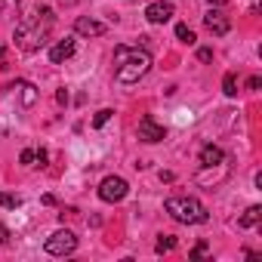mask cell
<instances>
[{
  "label": "cell",
  "mask_w": 262,
  "mask_h": 262,
  "mask_svg": "<svg viewBox=\"0 0 262 262\" xmlns=\"http://www.w3.org/2000/svg\"><path fill=\"white\" fill-rule=\"evenodd\" d=\"M259 219H262V207H256V204H253V207H250V210L237 219V225H241V228H253Z\"/></svg>",
  "instance_id": "7c38bea8"
},
{
  "label": "cell",
  "mask_w": 262,
  "mask_h": 262,
  "mask_svg": "<svg viewBox=\"0 0 262 262\" xmlns=\"http://www.w3.org/2000/svg\"><path fill=\"white\" fill-rule=\"evenodd\" d=\"M139 139H142V142H148V145L164 142V139H167V129H164L151 114H148V117H142V120H139Z\"/></svg>",
  "instance_id": "8992f818"
},
{
  "label": "cell",
  "mask_w": 262,
  "mask_h": 262,
  "mask_svg": "<svg viewBox=\"0 0 262 262\" xmlns=\"http://www.w3.org/2000/svg\"><path fill=\"white\" fill-rule=\"evenodd\" d=\"M0 59H4V47H0Z\"/></svg>",
  "instance_id": "83f0119b"
},
{
  "label": "cell",
  "mask_w": 262,
  "mask_h": 262,
  "mask_svg": "<svg viewBox=\"0 0 262 262\" xmlns=\"http://www.w3.org/2000/svg\"><path fill=\"white\" fill-rule=\"evenodd\" d=\"M0 207L16 210V207H22V198L19 194H10V191H0Z\"/></svg>",
  "instance_id": "9a60e30c"
},
{
  "label": "cell",
  "mask_w": 262,
  "mask_h": 262,
  "mask_svg": "<svg viewBox=\"0 0 262 262\" xmlns=\"http://www.w3.org/2000/svg\"><path fill=\"white\" fill-rule=\"evenodd\" d=\"M19 161H22L25 167H34V151H31V148H25V151L19 155Z\"/></svg>",
  "instance_id": "d6986e66"
},
{
  "label": "cell",
  "mask_w": 262,
  "mask_h": 262,
  "mask_svg": "<svg viewBox=\"0 0 262 262\" xmlns=\"http://www.w3.org/2000/svg\"><path fill=\"white\" fill-rule=\"evenodd\" d=\"M34 161H37V167H47V161H50L47 148H37V151H34Z\"/></svg>",
  "instance_id": "ffe728a7"
},
{
  "label": "cell",
  "mask_w": 262,
  "mask_h": 262,
  "mask_svg": "<svg viewBox=\"0 0 262 262\" xmlns=\"http://www.w3.org/2000/svg\"><path fill=\"white\" fill-rule=\"evenodd\" d=\"M111 117H114V111H111V108H102V111H96V117H93V126L99 129V126H105Z\"/></svg>",
  "instance_id": "ac0fdd59"
},
{
  "label": "cell",
  "mask_w": 262,
  "mask_h": 262,
  "mask_svg": "<svg viewBox=\"0 0 262 262\" xmlns=\"http://www.w3.org/2000/svg\"><path fill=\"white\" fill-rule=\"evenodd\" d=\"M71 56H74V40H68V37L50 47V62H53V65H62V62H68Z\"/></svg>",
  "instance_id": "30bf717a"
},
{
  "label": "cell",
  "mask_w": 262,
  "mask_h": 262,
  "mask_svg": "<svg viewBox=\"0 0 262 262\" xmlns=\"http://www.w3.org/2000/svg\"><path fill=\"white\" fill-rule=\"evenodd\" d=\"M10 241V228L7 225H0V244H7Z\"/></svg>",
  "instance_id": "d4e9b609"
},
{
  "label": "cell",
  "mask_w": 262,
  "mask_h": 262,
  "mask_svg": "<svg viewBox=\"0 0 262 262\" xmlns=\"http://www.w3.org/2000/svg\"><path fill=\"white\" fill-rule=\"evenodd\" d=\"M74 31H77V34H83V37H102V34L108 31V25L83 16V19H77V22H74Z\"/></svg>",
  "instance_id": "9c48e42d"
},
{
  "label": "cell",
  "mask_w": 262,
  "mask_h": 262,
  "mask_svg": "<svg viewBox=\"0 0 262 262\" xmlns=\"http://www.w3.org/2000/svg\"><path fill=\"white\" fill-rule=\"evenodd\" d=\"M222 164H225L222 148H216V145H204L201 148V167H222Z\"/></svg>",
  "instance_id": "8fae6325"
},
{
  "label": "cell",
  "mask_w": 262,
  "mask_h": 262,
  "mask_svg": "<svg viewBox=\"0 0 262 262\" xmlns=\"http://www.w3.org/2000/svg\"><path fill=\"white\" fill-rule=\"evenodd\" d=\"M204 25H207V28H210V31H213L216 37H222V34H228V28H231V22H228V16H225L222 10H216V7H213V10H210L207 16H204Z\"/></svg>",
  "instance_id": "ba28073f"
},
{
  "label": "cell",
  "mask_w": 262,
  "mask_h": 262,
  "mask_svg": "<svg viewBox=\"0 0 262 262\" xmlns=\"http://www.w3.org/2000/svg\"><path fill=\"white\" fill-rule=\"evenodd\" d=\"M210 4H213V7H222V4H228V0H210Z\"/></svg>",
  "instance_id": "4316f807"
},
{
  "label": "cell",
  "mask_w": 262,
  "mask_h": 262,
  "mask_svg": "<svg viewBox=\"0 0 262 262\" xmlns=\"http://www.w3.org/2000/svg\"><path fill=\"white\" fill-rule=\"evenodd\" d=\"M59 4H62V7H74V4H77V0H59Z\"/></svg>",
  "instance_id": "484cf974"
},
{
  "label": "cell",
  "mask_w": 262,
  "mask_h": 262,
  "mask_svg": "<svg viewBox=\"0 0 262 262\" xmlns=\"http://www.w3.org/2000/svg\"><path fill=\"white\" fill-rule=\"evenodd\" d=\"M173 13H176V7H173V4H167V0H158V4H148L145 19H148L151 25H164V22H170V19H173Z\"/></svg>",
  "instance_id": "52a82bcc"
},
{
  "label": "cell",
  "mask_w": 262,
  "mask_h": 262,
  "mask_svg": "<svg viewBox=\"0 0 262 262\" xmlns=\"http://www.w3.org/2000/svg\"><path fill=\"white\" fill-rule=\"evenodd\" d=\"M176 37H179L182 43H188V47L194 43V31H191L188 25H176Z\"/></svg>",
  "instance_id": "2e32d148"
},
{
  "label": "cell",
  "mask_w": 262,
  "mask_h": 262,
  "mask_svg": "<svg viewBox=\"0 0 262 262\" xmlns=\"http://www.w3.org/2000/svg\"><path fill=\"white\" fill-rule=\"evenodd\" d=\"M198 59H201V62H213V50H207V47L198 50Z\"/></svg>",
  "instance_id": "7402d4cb"
},
{
  "label": "cell",
  "mask_w": 262,
  "mask_h": 262,
  "mask_svg": "<svg viewBox=\"0 0 262 262\" xmlns=\"http://www.w3.org/2000/svg\"><path fill=\"white\" fill-rule=\"evenodd\" d=\"M207 253H210V247H207V244H198V247L191 250V256H194V259H201V256H207Z\"/></svg>",
  "instance_id": "44dd1931"
},
{
  "label": "cell",
  "mask_w": 262,
  "mask_h": 262,
  "mask_svg": "<svg viewBox=\"0 0 262 262\" xmlns=\"http://www.w3.org/2000/svg\"><path fill=\"white\" fill-rule=\"evenodd\" d=\"M13 90H22V102H25V105H34V102H37V90H34L31 83H25V80H19V83H16Z\"/></svg>",
  "instance_id": "4fadbf2b"
},
{
  "label": "cell",
  "mask_w": 262,
  "mask_h": 262,
  "mask_svg": "<svg viewBox=\"0 0 262 262\" xmlns=\"http://www.w3.org/2000/svg\"><path fill=\"white\" fill-rule=\"evenodd\" d=\"M50 28H53V10L40 7V10H34L31 16H25V22L16 28V43H19L25 53H34V50H40V47L47 43Z\"/></svg>",
  "instance_id": "7a4b0ae2"
},
{
  "label": "cell",
  "mask_w": 262,
  "mask_h": 262,
  "mask_svg": "<svg viewBox=\"0 0 262 262\" xmlns=\"http://www.w3.org/2000/svg\"><path fill=\"white\" fill-rule=\"evenodd\" d=\"M151 68V56L148 50L139 47H117L114 50V77L117 83L129 86V83H139Z\"/></svg>",
  "instance_id": "6da1fadb"
},
{
  "label": "cell",
  "mask_w": 262,
  "mask_h": 262,
  "mask_svg": "<svg viewBox=\"0 0 262 262\" xmlns=\"http://www.w3.org/2000/svg\"><path fill=\"white\" fill-rule=\"evenodd\" d=\"M47 253L50 256H71L74 250H77V237H74V231H68V228H59V231H53L50 237H47Z\"/></svg>",
  "instance_id": "277c9868"
},
{
  "label": "cell",
  "mask_w": 262,
  "mask_h": 262,
  "mask_svg": "<svg viewBox=\"0 0 262 262\" xmlns=\"http://www.w3.org/2000/svg\"><path fill=\"white\" fill-rule=\"evenodd\" d=\"M259 86H262V80H259V77H250V80H247V90H259Z\"/></svg>",
  "instance_id": "cb8c5ba5"
},
{
  "label": "cell",
  "mask_w": 262,
  "mask_h": 262,
  "mask_svg": "<svg viewBox=\"0 0 262 262\" xmlns=\"http://www.w3.org/2000/svg\"><path fill=\"white\" fill-rule=\"evenodd\" d=\"M222 93H225V96H237V77H234V74H225V80H222Z\"/></svg>",
  "instance_id": "e0dca14e"
},
{
  "label": "cell",
  "mask_w": 262,
  "mask_h": 262,
  "mask_svg": "<svg viewBox=\"0 0 262 262\" xmlns=\"http://www.w3.org/2000/svg\"><path fill=\"white\" fill-rule=\"evenodd\" d=\"M126 194H129V185H126L123 176H105L102 185H99V198L105 204H120Z\"/></svg>",
  "instance_id": "5b68a950"
},
{
  "label": "cell",
  "mask_w": 262,
  "mask_h": 262,
  "mask_svg": "<svg viewBox=\"0 0 262 262\" xmlns=\"http://www.w3.org/2000/svg\"><path fill=\"white\" fill-rule=\"evenodd\" d=\"M167 213L176 219V222H182V225H201V222H207V207L198 201V198H185V194H176V198H167Z\"/></svg>",
  "instance_id": "3957f363"
},
{
  "label": "cell",
  "mask_w": 262,
  "mask_h": 262,
  "mask_svg": "<svg viewBox=\"0 0 262 262\" xmlns=\"http://www.w3.org/2000/svg\"><path fill=\"white\" fill-rule=\"evenodd\" d=\"M176 244H179V241H176L173 234H161V237H158V244H155V250H158V253H173V250H176Z\"/></svg>",
  "instance_id": "5bb4252c"
},
{
  "label": "cell",
  "mask_w": 262,
  "mask_h": 262,
  "mask_svg": "<svg viewBox=\"0 0 262 262\" xmlns=\"http://www.w3.org/2000/svg\"><path fill=\"white\" fill-rule=\"evenodd\" d=\"M56 102H59V105H68V90H59V93H56Z\"/></svg>",
  "instance_id": "603a6c76"
}]
</instances>
